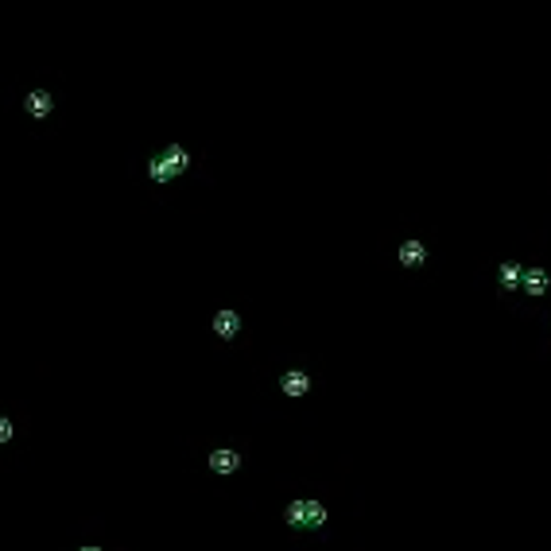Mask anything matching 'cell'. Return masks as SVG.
I'll return each mask as SVG.
<instances>
[{
    "mask_svg": "<svg viewBox=\"0 0 551 551\" xmlns=\"http://www.w3.org/2000/svg\"><path fill=\"white\" fill-rule=\"evenodd\" d=\"M24 105H28V113H31V117H47L55 101H51V93H47V89H31Z\"/></svg>",
    "mask_w": 551,
    "mask_h": 551,
    "instance_id": "8992f818",
    "label": "cell"
},
{
    "mask_svg": "<svg viewBox=\"0 0 551 551\" xmlns=\"http://www.w3.org/2000/svg\"><path fill=\"white\" fill-rule=\"evenodd\" d=\"M521 276H524V268L512 264V260L497 268V280H501V287H521Z\"/></svg>",
    "mask_w": 551,
    "mask_h": 551,
    "instance_id": "9c48e42d",
    "label": "cell"
},
{
    "mask_svg": "<svg viewBox=\"0 0 551 551\" xmlns=\"http://www.w3.org/2000/svg\"><path fill=\"white\" fill-rule=\"evenodd\" d=\"M8 439H12V424L8 419H0V443H8Z\"/></svg>",
    "mask_w": 551,
    "mask_h": 551,
    "instance_id": "30bf717a",
    "label": "cell"
},
{
    "mask_svg": "<svg viewBox=\"0 0 551 551\" xmlns=\"http://www.w3.org/2000/svg\"><path fill=\"white\" fill-rule=\"evenodd\" d=\"M521 284H524L528 296H543V291H548V272H543V268H528V272L521 276Z\"/></svg>",
    "mask_w": 551,
    "mask_h": 551,
    "instance_id": "5b68a950",
    "label": "cell"
},
{
    "mask_svg": "<svg viewBox=\"0 0 551 551\" xmlns=\"http://www.w3.org/2000/svg\"><path fill=\"white\" fill-rule=\"evenodd\" d=\"M210 466H214V473H233L237 466H241V454L237 451H214L210 454Z\"/></svg>",
    "mask_w": 551,
    "mask_h": 551,
    "instance_id": "52a82bcc",
    "label": "cell"
},
{
    "mask_svg": "<svg viewBox=\"0 0 551 551\" xmlns=\"http://www.w3.org/2000/svg\"><path fill=\"white\" fill-rule=\"evenodd\" d=\"M424 245L419 241H404L400 245V264H408V268H415V264H424Z\"/></svg>",
    "mask_w": 551,
    "mask_h": 551,
    "instance_id": "ba28073f",
    "label": "cell"
},
{
    "mask_svg": "<svg viewBox=\"0 0 551 551\" xmlns=\"http://www.w3.org/2000/svg\"><path fill=\"white\" fill-rule=\"evenodd\" d=\"M326 521V509L318 501H291L287 505V524L296 528H318Z\"/></svg>",
    "mask_w": 551,
    "mask_h": 551,
    "instance_id": "7a4b0ae2",
    "label": "cell"
},
{
    "mask_svg": "<svg viewBox=\"0 0 551 551\" xmlns=\"http://www.w3.org/2000/svg\"><path fill=\"white\" fill-rule=\"evenodd\" d=\"M280 388H284L287 396H307L311 381H307V373H299V369H287V373H284V381H280Z\"/></svg>",
    "mask_w": 551,
    "mask_h": 551,
    "instance_id": "277c9868",
    "label": "cell"
},
{
    "mask_svg": "<svg viewBox=\"0 0 551 551\" xmlns=\"http://www.w3.org/2000/svg\"><path fill=\"white\" fill-rule=\"evenodd\" d=\"M78 551H101V548H78Z\"/></svg>",
    "mask_w": 551,
    "mask_h": 551,
    "instance_id": "8fae6325",
    "label": "cell"
},
{
    "mask_svg": "<svg viewBox=\"0 0 551 551\" xmlns=\"http://www.w3.org/2000/svg\"><path fill=\"white\" fill-rule=\"evenodd\" d=\"M187 163H190V156L179 148V144H171L163 156H156V159L148 163V175L156 179V183H168V179L179 175V171H187Z\"/></svg>",
    "mask_w": 551,
    "mask_h": 551,
    "instance_id": "6da1fadb",
    "label": "cell"
},
{
    "mask_svg": "<svg viewBox=\"0 0 551 551\" xmlns=\"http://www.w3.org/2000/svg\"><path fill=\"white\" fill-rule=\"evenodd\" d=\"M237 330H241V315H237V311H217L214 315V334L217 338H237Z\"/></svg>",
    "mask_w": 551,
    "mask_h": 551,
    "instance_id": "3957f363",
    "label": "cell"
}]
</instances>
